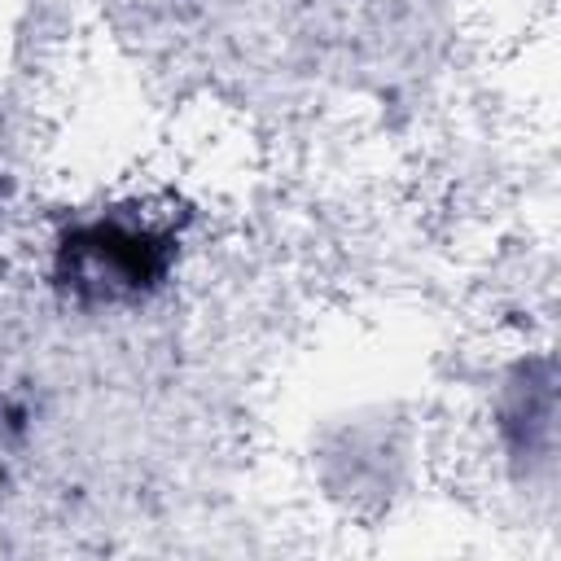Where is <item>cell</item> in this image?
I'll use <instances>...</instances> for the list:
<instances>
[{"instance_id":"6da1fadb","label":"cell","mask_w":561,"mask_h":561,"mask_svg":"<svg viewBox=\"0 0 561 561\" xmlns=\"http://www.w3.org/2000/svg\"><path fill=\"white\" fill-rule=\"evenodd\" d=\"M167 272V241L149 228L127 224H92L66 237L61 245V280L79 298L114 302L145 294Z\"/></svg>"}]
</instances>
